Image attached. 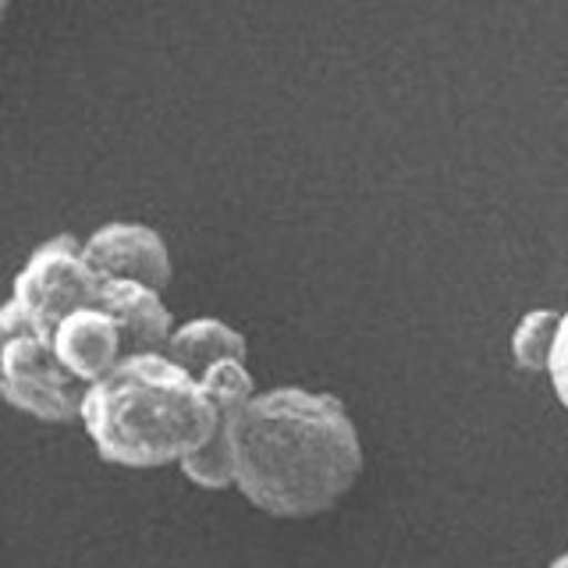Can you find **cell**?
Returning a JSON list of instances; mask_svg holds the SVG:
<instances>
[{
    "label": "cell",
    "instance_id": "5b68a950",
    "mask_svg": "<svg viewBox=\"0 0 568 568\" xmlns=\"http://www.w3.org/2000/svg\"><path fill=\"white\" fill-rule=\"evenodd\" d=\"M85 253L103 277H135L164 292L174 281L171 245L142 221H106L93 227L85 235Z\"/></svg>",
    "mask_w": 568,
    "mask_h": 568
},
{
    "label": "cell",
    "instance_id": "52a82bcc",
    "mask_svg": "<svg viewBox=\"0 0 568 568\" xmlns=\"http://www.w3.org/2000/svg\"><path fill=\"white\" fill-rule=\"evenodd\" d=\"M164 295V288L135 277H103L97 302L114 313L129 352H164L178 327Z\"/></svg>",
    "mask_w": 568,
    "mask_h": 568
},
{
    "label": "cell",
    "instance_id": "ba28073f",
    "mask_svg": "<svg viewBox=\"0 0 568 568\" xmlns=\"http://www.w3.org/2000/svg\"><path fill=\"white\" fill-rule=\"evenodd\" d=\"M164 352L200 377L206 366L221 359H248V342L239 327H231L221 316H192L174 327Z\"/></svg>",
    "mask_w": 568,
    "mask_h": 568
},
{
    "label": "cell",
    "instance_id": "5bb4252c",
    "mask_svg": "<svg viewBox=\"0 0 568 568\" xmlns=\"http://www.w3.org/2000/svg\"><path fill=\"white\" fill-rule=\"evenodd\" d=\"M8 4H11V0H4V8H8Z\"/></svg>",
    "mask_w": 568,
    "mask_h": 568
},
{
    "label": "cell",
    "instance_id": "6da1fadb",
    "mask_svg": "<svg viewBox=\"0 0 568 568\" xmlns=\"http://www.w3.org/2000/svg\"><path fill=\"white\" fill-rule=\"evenodd\" d=\"M235 490L271 519H316L359 484L366 455L345 402L284 384L256 390L231 423Z\"/></svg>",
    "mask_w": 568,
    "mask_h": 568
},
{
    "label": "cell",
    "instance_id": "3957f363",
    "mask_svg": "<svg viewBox=\"0 0 568 568\" xmlns=\"http://www.w3.org/2000/svg\"><path fill=\"white\" fill-rule=\"evenodd\" d=\"M100 284L103 274L89 260L85 239L61 231V235L47 239L26 256L22 271L14 274L11 295L22 302L32 331L50 342L53 327L71 310L89 306V302L100 298Z\"/></svg>",
    "mask_w": 568,
    "mask_h": 568
},
{
    "label": "cell",
    "instance_id": "7a4b0ae2",
    "mask_svg": "<svg viewBox=\"0 0 568 568\" xmlns=\"http://www.w3.org/2000/svg\"><path fill=\"white\" fill-rule=\"evenodd\" d=\"M85 437L121 469H168L217 430L221 408L168 352H129L85 390Z\"/></svg>",
    "mask_w": 568,
    "mask_h": 568
},
{
    "label": "cell",
    "instance_id": "4fadbf2b",
    "mask_svg": "<svg viewBox=\"0 0 568 568\" xmlns=\"http://www.w3.org/2000/svg\"><path fill=\"white\" fill-rule=\"evenodd\" d=\"M555 565H558V568H565V565H568V550H565V555H558V558H555Z\"/></svg>",
    "mask_w": 568,
    "mask_h": 568
},
{
    "label": "cell",
    "instance_id": "8fae6325",
    "mask_svg": "<svg viewBox=\"0 0 568 568\" xmlns=\"http://www.w3.org/2000/svg\"><path fill=\"white\" fill-rule=\"evenodd\" d=\"M206 395L217 402L221 413H242L256 395V377L248 369V359H221L200 373Z\"/></svg>",
    "mask_w": 568,
    "mask_h": 568
},
{
    "label": "cell",
    "instance_id": "30bf717a",
    "mask_svg": "<svg viewBox=\"0 0 568 568\" xmlns=\"http://www.w3.org/2000/svg\"><path fill=\"white\" fill-rule=\"evenodd\" d=\"M561 316L565 310H550L537 306L523 313V320L511 331V363L523 373H540L547 377L550 369V355H555V342L561 331Z\"/></svg>",
    "mask_w": 568,
    "mask_h": 568
},
{
    "label": "cell",
    "instance_id": "9c48e42d",
    "mask_svg": "<svg viewBox=\"0 0 568 568\" xmlns=\"http://www.w3.org/2000/svg\"><path fill=\"white\" fill-rule=\"evenodd\" d=\"M239 413H221L217 430H213L200 448L189 452L178 469L189 479L192 487L221 494V490H235V434H231V423Z\"/></svg>",
    "mask_w": 568,
    "mask_h": 568
},
{
    "label": "cell",
    "instance_id": "7c38bea8",
    "mask_svg": "<svg viewBox=\"0 0 568 568\" xmlns=\"http://www.w3.org/2000/svg\"><path fill=\"white\" fill-rule=\"evenodd\" d=\"M547 381H550V390H555L558 405L568 413V310L561 316V331H558V342H555V355H550Z\"/></svg>",
    "mask_w": 568,
    "mask_h": 568
},
{
    "label": "cell",
    "instance_id": "277c9868",
    "mask_svg": "<svg viewBox=\"0 0 568 568\" xmlns=\"http://www.w3.org/2000/svg\"><path fill=\"white\" fill-rule=\"evenodd\" d=\"M0 390L29 419L79 423L89 384L53 355L47 337L22 331L0 337Z\"/></svg>",
    "mask_w": 568,
    "mask_h": 568
},
{
    "label": "cell",
    "instance_id": "8992f818",
    "mask_svg": "<svg viewBox=\"0 0 568 568\" xmlns=\"http://www.w3.org/2000/svg\"><path fill=\"white\" fill-rule=\"evenodd\" d=\"M50 348L85 384L106 377V373L121 363V355H129L121 324L114 320L111 310L100 306V302L71 310L61 324L53 327Z\"/></svg>",
    "mask_w": 568,
    "mask_h": 568
}]
</instances>
